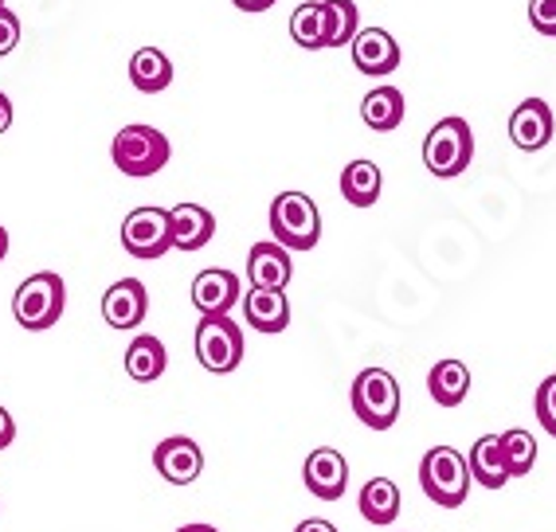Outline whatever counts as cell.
<instances>
[{"label":"cell","instance_id":"obj_1","mask_svg":"<svg viewBox=\"0 0 556 532\" xmlns=\"http://www.w3.org/2000/svg\"><path fill=\"white\" fill-rule=\"evenodd\" d=\"M470 482H475V478H470L467 454L455 451V446L439 443L419 458V485L428 493V502L443 505V509L467 505Z\"/></svg>","mask_w":556,"mask_h":532},{"label":"cell","instance_id":"obj_2","mask_svg":"<svg viewBox=\"0 0 556 532\" xmlns=\"http://www.w3.org/2000/svg\"><path fill=\"white\" fill-rule=\"evenodd\" d=\"M270 236L287 251H314L321 239V212L306 192H278L270 200Z\"/></svg>","mask_w":556,"mask_h":532},{"label":"cell","instance_id":"obj_3","mask_svg":"<svg viewBox=\"0 0 556 532\" xmlns=\"http://www.w3.org/2000/svg\"><path fill=\"white\" fill-rule=\"evenodd\" d=\"M63 306H67V287L55 270H40V275L24 278L16 287V297H12V317L21 321L31 333H43L63 317Z\"/></svg>","mask_w":556,"mask_h":532},{"label":"cell","instance_id":"obj_4","mask_svg":"<svg viewBox=\"0 0 556 532\" xmlns=\"http://www.w3.org/2000/svg\"><path fill=\"white\" fill-rule=\"evenodd\" d=\"M400 380L388 368H365L353 380V411L372 431H388L400 419Z\"/></svg>","mask_w":556,"mask_h":532},{"label":"cell","instance_id":"obj_5","mask_svg":"<svg viewBox=\"0 0 556 532\" xmlns=\"http://www.w3.org/2000/svg\"><path fill=\"white\" fill-rule=\"evenodd\" d=\"M110 157L126 177H153L169 165V138L153 126H126L110 141Z\"/></svg>","mask_w":556,"mask_h":532},{"label":"cell","instance_id":"obj_6","mask_svg":"<svg viewBox=\"0 0 556 532\" xmlns=\"http://www.w3.org/2000/svg\"><path fill=\"white\" fill-rule=\"evenodd\" d=\"M470 157H475V134H470L467 118L435 122V129L424 138V165L443 180L467 173Z\"/></svg>","mask_w":556,"mask_h":532},{"label":"cell","instance_id":"obj_7","mask_svg":"<svg viewBox=\"0 0 556 532\" xmlns=\"http://www.w3.org/2000/svg\"><path fill=\"white\" fill-rule=\"evenodd\" d=\"M197 360L216 376L236 372L243 365V329L231 317H200Z\"/></svg>","mask_w":556,"mask_h":532},{"label":"cell","instance_id":"obj_8","mask_svg":"<svg viewBox=\"0 0 556 532\" xmlns=\"http://www.w3.org/2000/svg\"><path fill=\"white\" fill-rule=\"evenodd\" d=\"M122 246L134 258H161L165 251H173L169 212L165 207H134L122 219Z\"/></svg>","mask_w":556,"mask_h":532},{"label":"cell","instance_id":"obj_9","mask_svg":"<svg viewBox=\"0 0 556 532\" xmlns=\"http://www.w3.org/2000/svg\"><path fill=\"white\" fill-rule=\"evenodd\" d=\"M243 302V287H239V275L231 270H200L192 278V306L200 309V317H228L231 306Z\"/></svg>","mask_w":556,"mask_h":532},{"label":"cell","instance_id":"obj_10","mask_svg":"<svg viewBox=\"0 0 556 532\" xmlns=\"http://www.w3.org/2000/svg\"><path fill=\"white\" fill-rule=\"evenodd\" d=\"M302 482L314 497L321 502H341V493L349 485V463L345 454L333 451V446H318V451H309L306 466H302Z\"/></svg>","mask_w":556,"mask_h":532},{"label":"cell","instance_id":"obj_11","mask_svg":"<svg viewBox=\"0 0 556 532\" xmlns=\"http://www.w3.org/2000/svg\"><path fill=\"white\" fill-rule=\"evenodd\" d=\"M153 466L169 485H189L204 470V451L192 443L189 434H173V439L153 446Z\"/></svg>","mask_w":556,"mask_h":532},{"label":"cell","instance_id":"obj_12","mask_svg":"<svg viewBox=\"0 0 556 532\" xmlns=\"http://www.w3.org/2000/svg\"><path fill=\"white\" fill-rule=\"evenodd\" d=\"M349 51H353V67L368 79H384L400 67V43L384 28H361Z\"/></svg>","mask_w":556,"mask_h":532},{"label":"cell","instance_id":"obj_13","mask_svg":"<svg viewBox=\"0 0 556 532\" xmlns=\"http://www.w3.org/2000/svg\"><path fill=\"white\" fill-rule=\"evenodd\" d=\"M146 309H150V294L138 278H122L102 294V317L110 329H138L146 321Z\"/></svg>","mask_w":556,"mask_h":532},{"label":"cell","instance_id":"obj_14","mask_svg":"<svg viewBox=\"0 0 556 532\" xmlns=\"http://www.w3.org/2000/svg\"><path fill=\"white\" fill-rule=\"evenodd\" d=\"M509 141L526 153H536L553 141V110L545 99H526L509 114Z\"/></svg>","mask_w":556,"mask_h":532},{"label":"cell","instance_id":"obj_15","mask_svg":"<svg viewBox=\"0 0 556 532\" xmlns=\"http://www.w3.org/2000/svg\"><path fill=\"white\" fill-rule=\"evenodd\" d=\"M290 275H294V263H290L287 246H278L275 239L251 246V255H248V282L255 290H287Z\"/></svg>","mask_w":556,"mask_h":532},{"label":"cell","instance_id":"obj_16","mask_svg":"<svg viewBox=\"0 0 556 532\" xmlns=\"http://www.w3.org/2000/svg\"><path fill=\"white\" fill-rule=\"evenodd\" d=\"M169 231L177 251H200L216 236V216L204 204H177L169 207Z\"/></svg>","mask_w":556,"mask_h":532},{"label":"cell","instance_id":"obj_17","mask_svg":"<svg viewBox=\"0 0 556 532\" xmlns=\"http://www.w3.org/2000/svg\"><path fill=\"white\" fill-rule=\"evenodd\" d=\"M243 317L255 333H282L290 326V302L282 290H248L243 297Z\"/></svg>","mask_w":556,"mask_h":532},{"label":"cell","instance_id":"obj_18","mask_svg":"<svg viewBox=\"0 0 556 532\" xmlns=\"http://www.w3.org/2000/svg\"><path fill=\"white\" fill-rule=\"evenodd\" d=\"M126 376L129 380H138V384H153V380H161L165 376V368H169V353H165V345H161L153 333H141L129 341L126 349Z\"/></svg>","mask_w":556,"mask_h":532},{"label":"cell","instance_id":"obj_19","mask_svg":"<svg viewBox=\"0 0 556 532\" xmlns=\"http://www.w3.org/2000/svg\"><path fill=\"white\" fill-rule=\"evenodd\" d=\"M467 466H470V478L478 485H486V490H502L509 482V470H506V454H502V434H482L467 454Z\"/></svg>","mask_w":556,"mask_h":532},{"label":"cell","instance_id":"obj_20","mask_svg":"<svg viewBox=\"0 0 556 532\" xmlns=\"http://www.w3.org/2000/svg\"><path fill=\"white\" fill-rule=\"evenodd\" d=\"M428 392L439 407H458L470 392V368L463 365V360H455V356H451V360H439L428 376Z\"/></svg>","mask_w":556,"mask_h":532},{"label":"cell","instance_id":"obj_21","mask_svg":"<svg viewBox=\"0 0 556 532\" xmlns=\"http://www.w3.org/2000/svg\"><path fill=\"white\" fill-rule=\"evenodd\" d=\"M400 485L392 478H368L365 490H361V517L368 524H392L400 517Z\"/></svg>","mask_w":556,"mask_h":532},{"label":"cell","instance_id":"obj_22","mask_svg":"<svg viewBox=\"0 0 556 532\" xmlns=\"http://www.w3.org/2000/svg\"><path fill=\"white\" fill-rule=\"evenodd\" d=\"M129 83H134L141 94H161V90L173 83L169 55L157 48H138L134 51V60H129Z\"/></svg>","mask_w":556,"mask_h":532},{"label":"cell","instance_id":"obj_23","mask_svg":"<svg viewBox=\"0 0 556 532\" xmlns=\"http://www.w3.org/2000/svg\"><path fill=\"white\" fill-rule=\"evenodd\" d=\"M361 118L377 134H392L404 122V94L396 87H372L361 102Z\"/></svg>","mask_w":556,"mask_h":532},{"label":"cell","instance_id":"obj_24","mask_svg":"<svg viewBox=\"0 0 556 532\" xmlns=\"http://www.w3.org/2000/svg\"><path fill=\"white\" fill-rule=\"evenodd\" d=\"M380 188H384V177L372 161H349L341 173V197L353 207H372L380 200Z\"/></svg>","mask_w":556,"mask_h":532},{"label":"cell","instance_id":"obj_25","mask_svg":"<svg viewBox=\"0 0 556 532\" xmlns=\"http://www.w3.org/2000/svg\"><path fill=\"white\" fill-rule=\"evenodd\" d=\"M326 4V48H349L361 31V9L353 0H321Z\"/></svg>","mask_w":556,"mask_h":532},{"label":"cell","instance_id":"obj_26","mask_svg":"<svg viewBox=\"0 0 556 532\" xmlns=\"http://www.w3.org/2000/svg\"><path fill=\"white\" fill-rule=\"evenodd\" d=\"M290 40L306 51H321L326 48V4H299L294 16H290Z\"/></svg>","mask_w":556,"mask_h":532},{"label":"cell","instance_id":"obj_27","mask_svg":"<svg viewBox=\"0 0 556 532\" xmlns=\"http://www.w3.org/2000/svg\"><path fill=\"white\" fill-rule=\"evenodd\" d=\"M502 454H506V470L509 478H526L529 470L536 466V439L521 427L502 434Z\"/></svg>","mask_w":556,"mask_h":532},{"label":"cell","instance_id":"obj_28","mask_svg":"<svg viewBox=\"0 0 556 532\" xmlns=\"http://www.w3.org/2000/svg\"><path fill=\"white\" fill-rule=\"evenodd\" d=\"M533 407H536V423L556 439V376L541 380V388H536V395H533Z\"/></svg>","mask_w":556,"mask_h":532},{"label":"cell","instance_id":"obj_29","mask_svg":"<svg viewBox=\"0 0 556 532\" xmlns=\"http://www.w3.org/2000/svg\"><path fill=\"white\" fill-rule=\"evenodd\" d=\"M529 24L541 36H556V0H529Z\"/></svg>","mask_w":556,"mask_h":532},{"label":"cell","instance_id":"obj_30","mask_svg":"<svg viewBox=\"0 0 556 532\" xmlns=\"http://www.w3.org/2000/svg\"><path fill=\"white\" fill-rule=\"evenodd\" d=\"M21 43V16L12 9H0V55H9Z\"/></svg>","mask_w":556,"mask_h":532},{"label":"cell","instance_id":"obj_31","mask_svg":"<svg viewBox=\"0 0 556 532\" xmlns=\"http://www.w3.org/2000/svg\"><path fill=\"white\" fill-rule=\"evenodd\" d=\"M12 439H16V423H12L9 407H0V451L12 446Z\"/></svg>","mask_w":556,"mask_h":532},{"label":"cell","instance_id":"obj_32","mask_svg":"<svg viewBox=\"0 0 556 532\" xmlns=\"http://www.w3.org/2000/svg\"><path fill=\"white\" fill-rule=\"evenodd\" d=\"M239 12H267V9H275L278 0H231Z\"/></svg>","mask_w":556,"mask_h":532},{"label":"cell","instance_id":"obj_33","mask_svg":"<svg viewBox=\"0 0 556 532\" xmlns=\"http://www.w3.org/2000/svg\"><path fill=\"white\" fill-rule=\"evenodd\" d=\"M9 126H12V99L0 90V134H9Z\"/></svg>","mask_w":556,"mask_h":532},{"label":"cell","instance_id":"obj_34","mask_svg":"<svg viewBox=\"0 0 556 532\" xmlns=\"http://www.w3.org/2000/svg\"><path fill=\"white\" fill-rule=\"evenodd\" d=\"M294 532H338L329 521H321V517H309V521H302Z\"/></svg>","mask_w":556,"mask_h":532},{"label":"cell","instance_id":"obj_35","mask_svg":"<svg viewBox=\"0 0 556 532\" xmlns=\"http://www.w3.org/2000/svg\"><path fill=\"white\" fill-rule=\"evenodd\" d=\"M177 532H219L216 524H180Z\"/></svg>","mask_w":556,"mask_h":532},{"label":"cell","instance_id":"obj_36","mask_svg":"<svg viewBox=\"0 0 556 532\" xmlns=\"http://www.w3.org/2000/svg\"><path fill=\"white\" fill-rule=\"evenodd\" d=\"M4 255H9V231L0 227V263H4Z\"/></svg>","mask_w":556,"mask_h":532},{"label":"cell","instance_id":"obj_37","mask_svg":"<svg viewBox=\"0 0 556 532\" xmlns=\"http://www.w3.org/2000/svg\"><path fill=\"white\" fill-rule=\"evenodd\" d=\"M0 9H4V0H0Z\"/></svg>","mask_w":556,"mask_h":532}]
</instances>
